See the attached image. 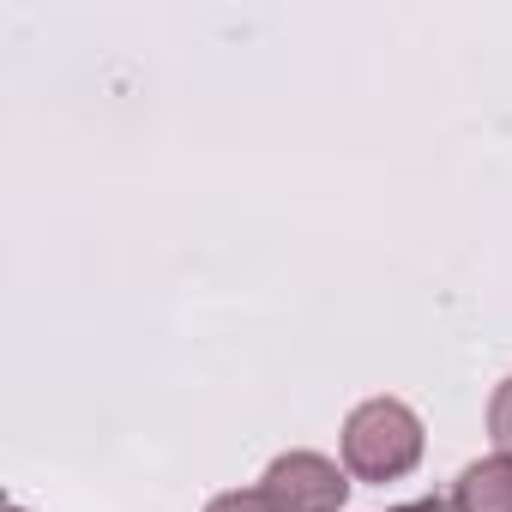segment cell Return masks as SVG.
I'll return each instance as SVG.
<instances>
[{"mask_svg": "<svg viewBox=\"0 0 512 512\" xmlns=\"http://www.w3.org/2000/svg\"><path fill=\"white\" fill-rule=\"evenodd\" d=\"M422 464V416L398 398H368L344 422V470L356 482H398Z\"/></svg>", "mask_w": 512, "mask_h": 512, "instance_id": "6da1fadb", "label": "cell"}, {"mask_svg": "<svg viewBox=\"0 0 512 512\" xmlns=\"http://www.w3.org/2000/svg\"><path fill=\"white\" fill-rule=\"evenodd\" d=\"M260 494L278 512H338L350 500V470H338L326 452H284L266 464Z\"/></svg>", "mask_w": 512, "mask_h": 512, "instance_id": "7a4b0ae2", "label": "cell"}, {"mask_svg": "<svg viewBox=\"0 0 512 512\" xmlns=\"http://www.w3.org/2000/svg\"><path fill=\"white\" fill-rule=\"evenodd\" d=\"M452 506L458 512H512V458L494 452V458L470 464L452 488Z\"/></svg>", "mask_w": 512, "mask_h": 512, "instance_id": "3957f363", "label": "cell"}, {"mask_svg": "<svg viewBox=\"0 0 512 512\" xmlns=\"http://www.w3.org/2000/svg\"><path fill=\"white\" fill-rule=\"evenodd\" d=\"M488 434H494V446L512 458V380H500L494 398H488Z\"/></svg>", "mask_w": 512, "mask_h": 512, "instance_id": "277c9868", "label": "cell"}, {"mask_svg": "<svg viewBox=\"0 0 512 512\" xmlns=\"http://www.w3.org/2000/svg\"><path fill=\"white\" fill-rule=\"evenodd\" d=\"M205 512H278L260 488H229V494H211Z\"/></svg>", "mask_w": 512, "mask_h": 512, "instance_id": "5b68a950", "label": "cell"}, {"mask_svg": "<svg viewBox=\"0 0 512 512\" xmlns=\"http://www.w3.org/2000/svg\"><path fill=\"white\" fill-rule=\"evenodd\" d=\"M392 512H458V506H452V500H434V494H428V500H404V506H392Z\"/></svg>", "mask_w": 512, "mask_h": 512, "instance_id": "8992f818", "label": "cell"}, {"mask_svg": "<svg viewBox=\"0 0 512 512\" xmlns=\"http://www.w3.org/2000/svg\"><path fill=\"white\" fill-rule=\"evenodd\" d=\"M7 512H25V506H7Z\"/></svg>", "mask_w": 512, "mask_h": 512, "instance_id": "52a82bcc", "label": "cell"}]
</instances>
